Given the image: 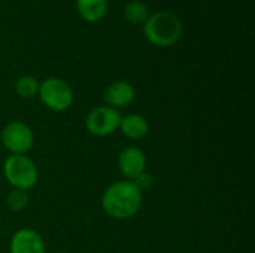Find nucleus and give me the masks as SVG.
I'll return each instance as SVG.
<instances>
[{
  "label": "nucleus",
  "instance_id": "nucleus-1",
  "mask_svg": "<svg viewBox=\"0 0 255 253\" xmlns=\"http://www.w3.org/2000/svg\"><path fill=\"white\" fill-rule=\"evenodd\" d=\"M143 203V192L131 180H118L111 183L102 195L105 213L117 221L134 218Z\"/></svg>",
  "mask_w": 255,
  "mask_h": 253
},
{
  "label": "nucleus",
  "instance_id": "nucleus-2",
  "mask_svg": "<svg viewBox=\"0 0 255 253\" xmlns=\"http://www.w3.org/2000/svg\"><path fill=\"white\" fill-rule=\"evenodd\" d=\"M182 31V21L172 12H157L143 22L145 39L160 48L175 45L181 39Z\"/></svg>",
  "mask_w": 255,
  "mask_h": 253
},
{
  "label": "nucleus",
  "instance_id": "nucleus-3",
  "mask_svg": "<svg viewBox=\"0 0 255 253\" xmlns=\"http://www.w3.org/2000/svg\"><path fill=\"white\" fill-rule=\"evenodd\" d=\"M3 176L13 189L30 191L39 180V170L27 155H9L3 163Z\"/></svg>",
  "mask_w": 255,
  "mask_h": 253
},
{
  "label": "nucleus",
  "instance_id": "nucleus-4",
  "mask_svg": "<svg viewBox=\"0 0 255 253\" xmlns=\"http://www.w3.org/2000/svg\"><path fill=\"white\" fill-rule=\"evenodd\" d=\"M39 98L52 112H66L73 104L72 86L60 78H46L40 82Z\"/></svg>",
  "mask_w": 255,
  "mask_h": 253
},
{
  "label": "nucleus",
  "instance_id": "nucleus-5",
  "mask_svg": "<svg viewBox=\"0 0 255 253\" xmlns=\"http://www.w3.org/2000/svg\"><path fill=\"white\" fill-rule=\"evenodd\" d=\"M0 140L9 155H27L34 145V134L25 122L10 121L1 128Z\"/></svg>",
  "mask_w": 255,
  "mask_h": 253
},
{
  "label": "nucleus",
  "instance_id": "nucleus-6",
  "mask_svg": "<svg viewBox=\"0 0 255 253\" xmlns=\"http://www.w3.org/2000/svg\"><path fill=\"white\" fill-rule=\"evenodd\" d=\"M123 115L111 106H97L85 118V128L96 137H108L118 131Z\"/></svg>",
  "mask_w": 255,
  "mask_h": 253
},
{
  "label": "nucleus",
  "instance_id": "nucleus-7",
  "mask_svg": "<svg viewBox=\"0 0 255 253\" xmlns=\"http://www.w3.org/2000/svg\"><path fill=\"white\" fill-rule=\"evenodd\" d=\"M146 155L137 146H127L118 154V170L126 180H134L146 171Z\"/></svg>",
  "mask_w": 255,
  "mask_h": 253
},
{
  "label": "nucleus",
  "instance_id": "nucleus-8",
  "mask_svg": "<svg viewBox=\"0 0 255 253\" xmlns=\"http://www.w3.org/2000/svg\"><path fill=\"white\" fill-rule=\"evenodd\" d=\"M9 253H46V245L37 231L21 228L10 237Z\"/></svg>",
  "mask_w": 255,
  "mask_h": 253
},
{
  "label": "nucleus",
  "instance_id": "nucleus-9",
  "mask_svg": "<svg viewBox=\"0 0 255 253\" xmlns=\"http://www.w3.org/2000/svg\"><path fill=\"white\" fill-rule=\"evenodd\" d=\"M106 106H111L117 110L130 106L136 98V91L133 85L127 81H115L109 84L103 92Z\"/></svg>",
  "mask_w": 255,
  "mask_h": 253
},
{
  "label": "nucleus",
  "instance_id": "nucleus-10",
  "mask_svg": "<svg viewBox=\"0 0 255 253\" xmlns=\"http://www.w3.org/2000/svg\"><path fill=\"white\" fill-rule=\"evenodd\" d=\"M121 134L124 137H127L128 140H142L143 137L148 136L149 133V124L148 119L143 115L139 113H130L121 118L120 122V128Z\"/></svg>",
  "mask_w": 255,
  "mask_h": 253
},
{
  "label": "nucleus",
  "instance_id": "nucleus-11",
  "mask_svg": "<svg viewBox=\"0 0 255 253\" xmlns=\"http://www.w3.org/2000/svg\"><path fill=\"white\" fill-rule=\"evenodd\" d=\"M76 9L87 22H97L106 15L108 0H76Z\"/></svg>",
  "mask_w": 255,
  "mask_h": 253
},
{
  "label": "nucleus",
  "instance_id": "nucleus-12",
  "mask_svg": "<svg viewBox=\"0 0 255 253\" xmlns=\"http://www.w3.org/2000/svg\"><path fill=\"white\" fill-rule=\"evenodd\" d=\"M39 86L40 82L31 76V75H24L19 76L15 82V92L21 97V98H34L39 94Z\"/></svg>",
  "mask_w": 255,
  "mask_h": 253
},
{
  "label": "nucleus",
  "instance_id": "nucleus-13",
  "mask_svg": "<svg viewBox=\"0 0 255 253\" xmlns=\"http://www.w3.org/2000/svg\"><path fill=\"white\" fill-rule=\"evenodd\" d=\"M124 16L127 18L128 22L139 25L143 24L148 19V7L143 1L139 0H133L130 3L126 4L124 7Z\"/></svg>",
  "mask_w": 255,
  "mask_h": 253
},
{
  "label": "nucleus",
  "instance_id": "nucleus-14",
  "mask_svg": "<svg viewBox=\"0 0 255 253\" xmlns=\"http://www.w3.org/2000/svg\"><path fill=\"white\" fill-rule=\"evenodd\" d=\"M30 203V197H28V191H22V189H13L7 194L6 198V204L9 207V210L12 212H22Z\"/></svg>",
  "mask_w": 255,
  "mask_h": 253
},
{
  "label": "nucleus",
  "instance_id": "nucleus-15",
  "mask_svg": "<svg viewBox=\"0 0 255 253\" xmlns=\"http://www.w3.org/2000/svg\"><path fill=\"white\" fill-rule=\"evenodd\" d=\"M134 185L143 192V191H146V189H149L151 186H152V183H154V177H152V174H149V173H142L139 177H136L134 180Z\"/></svg>",
  "mask_w": 255,
  "mask_h": 253
},
{
  "label": "nucleus",
  "instance_id": "nucleus-16",
  "mask_svg": "<svg viewBox=\"0 0 255 253\" xmlns=\"http://www.w3.org/2000/svg\"><path fill=\"white\" fill-rule=\"evenodd\" d=\"M57 253H69V252H57Z\"/></svg>",
  "mask_w": 255,
  "mask_h": 253
}]
</instances>
